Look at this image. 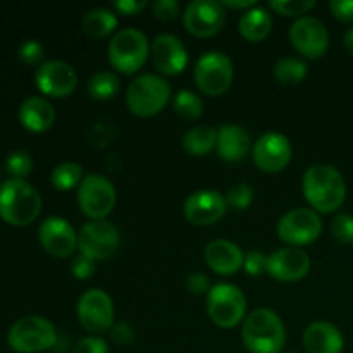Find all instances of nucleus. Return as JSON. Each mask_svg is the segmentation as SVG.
I'll use <instances>...</instances> for the list:
<instances>
[{"mask_svg": "<svg viewBox=\"0 0 353 353\" xmlns=\"http://www.w3.org/2000/svg\"><path fill=\"white\" fill-rule=\"evenodd\" d=\"M302 192L307 203L317 214L336 212L347 200V183L331 164H312L302 178Z\"/></svg>", "mask_w": 353, "mask_h": 353, "instance_id": "1", "label": "nucleus"}, {"mask_svg": "<svg viewBox=\"0 0 353 353\" xmlns=\"http://www.w3.org/2000/svg\"><path fill=\"white\" fill-rule=\"evenodd\" d=\"M241 340L250 353H279L285 348L286 330L271 309H255L245 317Z\"/></svg>", "mask_w": 353, "mask_h": 353, "instance_id": "2", "label": "nucleus"}, {"mask_svg": "<svg viewBox=\"0 0 353 353\" xmlns=\"http://www.w3.org/2000/svg\"><path fill=\"white\" fill-rule=\"evenodd\" d=\"M41 212V196L24 179H7L0 185V217L12 226H28Z\"/></svg>", "mask_w": 353, "mask_h": 353, "instance_id": "3", "label": "nucleus"}, {"mask_svg": "<svg viewBox=\"0 0 353 353\" xmlns=\"http://www.w3.org/2000/svg\"><path fill=\"white\" fill-rule=\"evenodd\" d=\"M172 99L168 79L154 72L138 74L126 88V105L138 117H154L164 110Z\"/></svg>", "mask_w": 353, "mask_h": 353, "instance_id": "4", "label": "nucleus"}, {"mask_svg": "<svg viewBox=\"0 0 353 353\" xmlns=\"http://www.w3.org/2000/svg\"><path fill=\"white\" fill-rule=\"evenodd\" d=\"M107 57L112 69L121 74H137L150 57V41L143 31L137 28H123L110 38Z\"/></svg>", "mask_w": 353, "mask_h": 353, "instance_id": "5", "label": "nucleus"}, {"mask_svg": "<svg viewBox=\"0 0 353 353\" xmlns=\"http://www.w3.org/2000/svg\"><path fill=\"white\" fill-rule=\"evenodd\" d=\"M234 78V65L230 55L221 50L203 52L193 65V79L203 95L219 97L230 90Z\"/></svg>", "mask_w": 353, "mask_h": 353, "instance_id": "6", "label": "nucleus"}, {"mask_svg": "<svg viewBox=\"0 0 353 353\" xmlns=\"http://www.w3.org/2000/svg\"><path fill=\"white\" fill-rule=\"evenodd\" d=\"M207 314L216 326L231 330L243 323L247 316V296L231 283L212 285L207 293Z\"/></svg>", "mask_w": 353, "mask_h": 353, "instance_id": "7", "label": "nucleus"}, {"mask_svg": "<svg viewBox=\"0 0 353 353\" xmlns=\"http://www.w3.org/2000/svg\"><path fill=\"white\" fill-rule=\"evenodd\" d=\"M57 341V331L48 319L28 316L12 324L7 333V343L17 353H40L52 348Z\"/></svg>", "mask_w": 353, "mask_h": 353, "instance_id": "8", "label": "nucleus"}, {"mask_svg": "<svg viewBox=\"0 0 353 353\" xmlns=\"http://www.w3.org/2000/svg\"><path fill=\"white\" fill-rule=\"evenodd\" d=\"M78 207L90 221L107 219L117 202V193L112 181L103 174L90 172L79 183L76 193Z\"/></svg>", "mask_w": 353, "mask_h": 353, "instance_id": "9", "label": "nucleus"}, {"mask_svg": "<svg viewBox=\"0 0 353 353\" xmlns=\"http://www.w3.org/2000/svg\"><path fill=\"white\" fill-rule=\"evenodd\" d=\"M278 236L286 247H305L314 243L323 233V221L319 214L312 209L299 207L283 214L278 221Z\"/></svg>", "mask_w": 353, "mask_h": 353, "instance_id": "10", "label": "nucleus"}, {"mask_svg": "<svg viewBox=\"0 0 353 353\" xmlns=\"http://www.w3.org/2000/svg\"><path fill=\"white\" fill-rule=\"evenodd\" d=\"M121 243V233L114 223L107 219L86 221L78 231V250L93 261L112 257Z\"/></svg>", "mask_w": 353, "mask_h": 353, "instance_id": "11", "label": "nucleus"}, {"mask_svg": "<svg viewBox=\"0 0 353 353\" xmlns=\"http://www.w3.org/2000/svg\"><path fill=\"white\" fill-rule=\"evenodd\" d=\"M78 321L92 336L109 333L114 326V302L107 292L100 288L86 290L76 307Z\"/></svg>", "mask_w": 353, "mask_h": 353, "instance_id": "12", "label": "nucleus"}, {"mask_svg": "<svg viewBox=\"0 0 353 353\" xmlns=\"http://www.w3.org/2000/svg\"><path fill=\"white\" fill-rule=\"evenodd\" d=\"M290 41L300 55L307 59H319L330 48V33L321 19L314 16L299 17L290 26Z\"/></svg>", "mask_w": 353, "mask_h": 353, "instance_id": "13", "label": "nucleus"}, {"mask_svg": "<svg viewBox=\"0 0 353 353\" xmlns=\"http://www.w3.org/2000/svg\"><path fill=\"white\" fill-rule=\"evenodd\" d=\"M226 23V10L216 0H193L183 10V24L193 37L210 38Z\"/></svg>", "mask_w": 353, "mask_h": 353, "instance_id": "14", "label": "nucleus"}, {"mask_svg": "<svg viewBox=\"0 0 353 353\" xmlns=\"http://www.w3.org/2000/svg\"><path fill=\"white\" fill-rule=\"evenodd\" d=\"M292 141L279 131H268L252 147L254 164L264 172L283 171L292 162Z\"/></svg>", "mask_w": 353, "mask_h": 353, "instance_id": "15", "label": "nucleus"}, {"mask_svg": "<svg viewBox=\"0 0 353 353\" xmlns=\"http://www.w3.org/2000/svg\"><path fill=\"white\" fill-rule=\"evenodd\" d=\"M37 88L52 99H65L78 86V72L64 61L43 62L34 74Z\"/></svg>", "mask_w": 353, "mask_h": 353, "instance_id": "16", "label": "nucleus"}, {"mask_svg": "<svg viewBox=\"0 0 353 353\" xmlns=\"http://www.w3.org/2000/svg\"><path fill=\"white\" fill-rule=\"evenodd\" d=\"M150 61L165 76L181 74L188 65V50L176 34L161 33L150 43Z\"/></svg>", "mask_w": 353, "mask_h": 353, "instance_id": "17", "label": "nucleus"}, {"mask_svg": "<svg viewBox=\"0 0 353 353\" xmlns=\"http://www.w3.org/2000/svg\"><path fill=\"white\" fill-rule=\"evenodd\" d=\"M228 205L223 193L216 190H196L186 196L183 203V214L186 221L195 226H210L221 221L226 214Z\"/></svg>", "mask_w": 353, "mask_h": 353, "instance_id": "18", "label": "nucleus"}, {"mask_svg": "<svg viewBox=\"0 0 353 353\" xmlns=\"http://www.w3.org/2000/svg\"><path fill=\"white\" fill-rule=\"evenodd\" d=\"M310 271V257L303 248L285 247L268 255V274L281 283L302 281Z\"/></svg>", "mask_w": 353, "mask_h": 353, "instance_id": "19", "label": "nucleus"}, {"mask_svg": "<svg viewBox=\"0 0 353 353\" xmlns=\"http://www.w3.org/2000/svg\"><path fill=\"white\" fill-rule=\"evenodd\" d=\"M38 240L45 252L59 259L69 257L78 248V233L68 219L59 216L41 221L38 228Z\"/></svg>", "mask_w": 353, "mask_h": 353, "instance_id": "20", "label": "nucleus"}, {"mask_svg": "<svg viewBox=\"0 0 353 353\" xmlns=\"http://www.w3.org/2000/svg\"><path fill=\"white\" fill-rule=\"evenodd\" d=\"M203 259L216 274L233 276L243 269L245 252L231 240H214L205 247Z\"/></svg>", "mask_w": 353, "mask_h": 353, "instance_id": "21", "label": "nucleus"}, {"mask_svg": "<svg viewBox=\"0 0 353 353\" xmlns=\"http://www.w3.org/2000/svg\"><path fill=\"white\" fill-rule=\"evenodd\" d=\"M303 348L307 353H341L345 340L341 331L327 321H316L303 331Z\"/></svg>", "mask_w": 353, "mask_h": 353, "instance_id": "22", "label": "nucleus"}, {"mask_svg": "<svg viewBox=\"0 0 353 353\" xmlns=\"http://www.w3.org/2000/svg\"><path fill=\"white\" fill-rule=\"evenodd\" d=\"M252 140L245 128L238 124H223L217 130V147L216 152L223 161L240 162L250 154Z\"/></svg>", "mask_w": 353, "mask_h": 353, "instance_id": "23", "label": "nucleus"}, {"mask_svg": "<svg viewBox=\"0 0 353 353\" xmlns=\"http://www.w3.org/2000/svg\"><path fill=\"white\" fill-rule=\"evenodd\" d=\"M21 124L31 133H45L55 123V109L43 97H30L19 105Z\"/></svg>", "mask_w": 353, "mask_h": 353, "instance_id": "24", "label": "nucleus"}, {"mask_svg": "<svg viewBox=\"0 0 353 353\" xmlns=\"http://www.w3.org/2000/svg\"><path fill=\"white\" fill-rule=\"evenodd\" d=\"M272 30V14L271 10L262 6H255L252 9L245 10L238 21V31L247 41L257 43L265 40L271 34Z\"/></svg>", "mask_w": 353, "mask_h": 353, "instance_id": "25", "label": "nucleus"}, {"mask_svg": "<svg viewBox=\"0 0 353 353\" xmlns=\"http://www.w3.org/2000/svg\"><path fill=\"white\" fill-rule=\"evenodd\" d=\"M117 24H119V19L114 10L105 9V7H95L83 16L81 30L90 38L102 40L117 30Z\"/></svg>", "mask_w": 353, "mask_h": 353, "instance_id": "26", "label": "nucleus"}, {"mask_svg": "<svg viewBox=\"0 0 353 353\" xmlns=\"http://www.w3.org/2000/svg\"><path fill=\"white\" fill-rule=\"evenodd\" d=\"M217 147V130L210 126H195L183 137V148L193 157H203Z\"/></svg>", "mask_w": 353, "mask_h": 353, "instance_id": "27", "label": "nucleus"}, {"mask_svg": "<svg viewBox=\"0 0 353 353\" xmlns=\"http://www.w3.org/2000/svg\"><path fill=\"white\" fill-rule=\"evenodd\" d=\"M88 95L97 102H107L121 92V79L112 71H99L90 76L86 83Z\"/></svg>", "mask_w": 353, "mask_h": 353, "instance_id": "28", "label": "nucleus"}, {"mask_svg": "<svg viewBox=\"0 0 353 353\" xmlns=\"http://www.w3.org/2000/svg\"><path fill=\"white\" fill-rule=\"evenodd\" d=\"M272 74L281 85H299L307 76V62L300 57L286 55L276 62Z\"/></svg>", "mask_w": 353, "mask_h": 353, "instance_id": "29", "label": "nucleus"}, {"mask_svg": "<svg viewBox=\"0 0 353 353\" xmlns=\"http://www.w3.org/2000/svg\"><path fill=\"white\" fill-rule=\"evenodd\" d=\"M85 174H83L81 164L72 161L61 162L55 165V169L50 174V183L55 190L59 192H69L72 188H78L79 183L83 181Z\"/></svg>", "mask_w": 353, "mask_h": 353, "instance_id": "30", "label": "nucleus"}, {"mask_svg": "<svg viewBox=\"0 0 353 353\" xmlns=\"http://www.w3.org/2000/svg\"><path fill=\"white\" fill-rule=\"evenodd\" d=\"M172 109L181 119L196 121L203 114V100L192 90L183 88L172 97Z\"/></svg>", "mask_w": 353, "mask_h": 353, "instance_id": "31", "label": "nucleus"}, {"mask_svg": "<svg viewBox=\"0 0 353 353\" xmlns=\"http://www.w3.org/2000/svg\"><path fill=\"white\" fill-rule=\"evenodd\" d=\"M316 7V0H271L269 9L279 16L303 17Z\"/></svg>", "mask_w": 353, "mask_h": 353, "instance_id": "32", "label": "nucleus"}, {"mask_svg": "<svg viewBox=\"0 0 353 353\" xmlns=\"http://www.w3.org/2000/svg\"><path fill=\"white\" fill-rule=\"evenodd\" d=\"M224 199H226L228 209L241 212V210H247L254 202V188L247 183H238L228 190Z\"/></svg>", "mask_w": 353, "mask_h": 353, "instance_id": "33", "label": "nucleus"}, {"mask_svg": "<svg viewBox=\"0 0 353 353\" xmlns=\"http://www.w3.org/2000/svg\"><path fill=\"white\" fill-rule=\"evenodd\" d=\"M6 169L10 179H24L33 171V159L26 150H16L7 157Z\"/></svg>", "mask_w": 353, "mask_h": 353, "instance_id": "34", "label": "nucleus"}, {"mask_svg": "<svg viewBox=\"0 0 353 353\" xmlns=\"http://www.w3.org/2000/svg\"><path fill=\"white\" fill-rule=\"evenodd\" d=\"M331 234L341 245L353 243V216L341 212L331 223Z\"/></svg>", "mask_w": 353, "mask_h": 353, "instance_id": "35", "label": "nucleus"}, {"mask_svg": "<svg viewBox=\"0 0 353 353\" xmlns=\"http://www.w3.org/2000/svg\"><path fill=\"white\" fill-rule=\"evenodd\" d=\"M150 7L154 16L157 19L165 21V23L176 21L179 16H183L181 6H179L178 0H155Z\"/></svg>", "mask_w": 353, "mask_h": 353, "instance_id": "36", "label": "nucleus"}, {"mask_svg": "<svg viewBox=\"0 0 353 353\" xmlns=\"http://www.w3.org/2000/svg\"><path fill=\"white\" fill-rule=\"evenodd\" d=\"M243 271L252 278L261 276L262 272L268 271V255L261 250H248L245 254Z\"/></svg>", "mask_w": 353, "mask_h": 353, "instance_id": "37", "label": "nucleus"}, {"mask_svg": "<svg viewBox=\"0 0 353 353\" xmlns=\"http://www.w3.org/2000/svg\"><path fill=\"white\" fill-rule=\"evenodd\" d=\"M19 59L28 65H37L40 64L41 59L45 55V48L40 41L37 40H26L23 41V45L19 47Z\"/></svg>", "mask_w": 353, "mask_h": 353, "instance_id": "38", "label": "nucleus"}, {"mask_svg": "<svg viewBox=\"0 0 353 353\" xmlns=\"http://www.w3.org/2000/svg\"><path fill=\"white\" fill-rule=\"evenodd\" d=\"M97 271V262L86 255H76L71 262V274L79 281H86L92 278Z\"/></svg>", "mask_w": 353, "mask_h": 353, "instance_id": "39", "label": "nucleus"}, {"mask_svg": "<svg viewBox=\"0 0 353 353\" xmlns=\"http://www.w3.org/2000/svg\"><path fill=\"white\" fill-rule=\"evenodd\" d=\"M110 340L119 347H130L137 338L134 327L130 323H114V326L109 331Z\"/></svg>", "mask_w": 353, "mask_h": 353, "instance_id": "40", "label": "nucleus"}, {"mask_svg": "<svg viewBox=\"0 0 353 353\" xmlns=\"http://www.w3.org/2000/svg\"><path fill=\"white\" fill-rule=\"evenodd\" d=\"M71 353H109V345L100 336L81 338Z\"/></svg>", "mask_w": 353, "mask_h": 353, "instance_id": "41", "label": "nucleus"}, {"mask_svg": "<svg viewBox=\"0 0 353 353\" xmlns=\"http://www.w3.org/2000/svg\"><path fill=\"white\" fill-rule=\"evenodd\" d=\"M212 285H210L209 278L203 272H192L186 278V290L193 295H205L210 292Z\"/></svg>", "mask_w": 353, "mask_h": 353, "instance_id": "42", "label": "nucleus"}, {"mask_svg": "<svg viewBox=\"0 0 353 353\" xmlns=\"http://www.w3.org/2000/svg\"><path fill=\"white\" fill-rule=\"evenodd\" d=\"M116 14H123V16H138L143 12L148 7L147 0H116L112 2Z\"/></svg>", "mask_w": 353, "mask_h": 353, "instance_id": "43", "label": "nucleus"}, {"mask_svg": "<svg viewBox=\"0 0 353 353\" xmlns=\"http://www.w3.org/2000/svg\"><path fill=\"white\" fill-rule=\"evenodd\" d=\"M327 7L336 19L343 21V23L353 21V0H331Z\"/></svg>", "mask_w": 353, "mask_h": 353, "instance_id": "44", "label": "nucleus"}, {"mask_svg": "<svg viewBox=\"0 0 353 353\" xmlns=\"http://www.w3.org/2000/svg\"><path fill=\"white\" fill-rule=\"evenodd\" d=\"M223 7H230V9H252V7L257 6V2L255 0H223Z\"/></svg>", "mask_w": 353, "mask_h": 353, "instance_id": "45", "label": "nucleus"}, {"mask_svg": "<svg viewBox=\"0 0 353 353\" xmlns=\"http://www.w3.org/2000/svg\"><path fill=\"white\" fill-rule=\"evenodd\" d=\"M343 45H345V48H347L348 54L353 55V26L348 28V30L345 31V34H343Z\"/></svg>", "mask_w": 353, "mask_h": 353, "instance_id": "46", "label": "nucleus"}]
</instances>
